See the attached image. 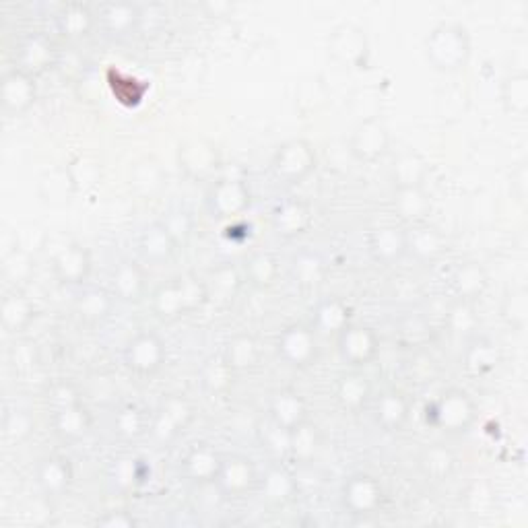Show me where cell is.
<instances>
[{
	"mask_svg": "<svg viewBox=\"0 0 528 528\" xmlns=\"http://www.w3.org/2000/svg\"><path fill=\"white\" fill-rule=\"evenodd\" d=\"M407 236V254H411L417 262H436L448 250V240L442 231L434 225L415 223L405 229Z\"/></svg>",
	"mask_w": 528,
	"mask_h": 528,
	"instance_id": "44dd1931",
	"label": "cell"
},
{
	"mask_svg": "<svg viewBox=\"0 0 528 528\" xmlns=\"http://www.w3.org/2000/svg\"><path fill=\"white\" fill-rule=\"evenodd\" d=\"M194 419V407L186 396L172 394L163 399L155 409L153 419L149 421V432L157 444L168 446L180 438L184 429Z\"/></svg>",
	"mask_w": 528,
	"mask_h": 528,
	"instance_id": "ba28073f",
	"label": "cell"
},
{
	"mask_svg": "<svg viewBox=\"0 0 528 528\" xmlns=\"http://www.w3.org/2000/svg\"><path fill=\"white\" fill-rule=\"evenodd\" d=\"M52 273L60 285L81 287L93 271L91 252L75 242L62 244L52 252Z\"/></svg>",
	"mask_w": 528,
	"mask_h": 528,
	"instance_id": "9a60e30c",
	"label": "cell"
},
{
	"mask_svg": "<svg viewBox=\"0 0 528 528\" xmlns=\"http://www.w3.org/2000/svg\"><path fill=\"white\" fill-rule=\"evenodd\" d=\"M176 250H178V242L163 221L151 223L149 227L143 229V234L139 238V254L145 262L165 264L174 258Z\"/></svg>",
	"mask_w": 528,
	"mask_h": 528,
	"instance_id": "f1b7e54d",
	"label": "cell"
},
{
	"mask_svg": "<svg viewBox=\"0 0 528 528\" xmlns=\"http://www.w3.org/2000/svg\"><path fill=\"white\" fill-rule=\"evenodd\" d=\"M425 423L448 436L467 434L477 421V405L469 392L450 388L425 407Z\"/></svg>",
	"mask_w": 528,
	"mask_h": 528,
	"instance_id": "3957f363",
	"label": "cell"
},
{
	"mask_svg": "<svg viewBox=\"0 0 528 528\" xmlns=\"http://www.w3.org/2000/svg\"><path fill=\"white\" fill-rule=\"evenodd\" d=\"M0 271H3V277L15 287L29 281L33 273H36V262H33L31 250L19 246L13 252L0 256Z\"/></svg>",
	"mask_w": 528,
	"mask_h": 528,
	"instance_id": "7dc6e473",
	"label": "cell"
},
{
	"mask_svg": "<svg viewBox=\"0 0 528 528\" xmlns=\"http://www.w3.org/2000/svg\"><path fill=\"white\" fill-rule=\"evenodd\" d=\"M91 413L79 401L52 411V427L60 440L64 442H81L91 432Z\"/></svg>",
	"mask_w": 528,
	"mask_h": 528,
	"instance_id": "4dcf8cb0",
	"label": "cell"
},
{
	"mask_svg": "<svg viewBox=\"0 0 528 528\" xmlns=\"http://www.w3.org/2000/svg\"><path fill=\"white\" fill-rule=\"evenodd\" d=\"M258 489L262 498L273 506H285L297 495V481L285 467H273L258 479Z\"/></svg>",
	"mask_w": 528,
	"mask_h": 528,
	"instance_id": "ab89813d",
	"label": "cell"
},
{
	"mask_svg": "<svg viewBox=\"0 0 528 528\" xmlns=\"http://www.w3.org/2000/svg\"><path fill=\"white\" fill-rule=\"evenodd\" d=\"M36 320V304L31 302V297L13 287L5 293L3 302H0V324L9 335H21Z\"/></svg>",
	"mask_w": 528,
	"mask_h": 528,
	"instance_id": "484cf974",
	"label": "cell"
},
{
	"mask_svg": "<svg viewBox=\"0 0 528 528\" xmlns=\"http://www.w3.org/2000/svg\"><path fill=\"white\" fill-rule=\"evenodd\" d=\"M368 252L374 262L382 264V267H392L407 256L405 229L390 223L374 227L368 236Z\"/></svg>",
	"mask_w": 528,
	"mask_h": 528,
	"instance_id": "ffe728a7",
	"label": "cell"
},
{
	"mask_svg": "<svg viewBox=\"0 0 528 528\" xmlns=\"http://www.w3.org/2000/svg\"><path fill=\"white\" fill-rule=\"evenodd\" d=\"M337 353L353 370H361L380 353V337L376 330L366 324H349L345 330L337 335Z\"/></svg>",
	"mask_w": 528,
	"mask_h": 528,
	"instance_id": "30bf717a",
	"label": "cell"
},
{
	"mask_svg": "<svg viewBox=\"0 0 528 528\" xmlns=\"http://www.w3.org/2000/svg\"><path fill=\"white\" fill-rule=\"evenodd\" d=\"M75 481V471L71 460L60 454H50L42 458L36 467V483L48 498H62L69 493Z\"/></svg>",
	"mask_w": 528,
	"mask_h": 528,
	"instance_id": "ac0fdd59",
	"label": "cell"
},
{
	"mask_svg": "<svg viewBox=\"0 0 528 528\" xmlns=\"http://www.w3.org/2000/svg\"><path fill=\"white\" fill-rule=\"evenodd\" d=\"M110 291L116 297V302L122 304L141 302L147 291V275L141 264L132 260H122L120 264H116L110 275Z\"/></svg>",
	"mask_w": 528,
	"mask_h": 528,
	"instance_id": "603a6c76",
	"label": "cell"
},
{
	"mask_svg": "<svg viewBox=\"0 0 528 528\" xmlns=\"http://www.w3.org/2000/svg\"><path fill=\"white\" fill-rule=\"evenodd\" d=\"M97 526L104 528H132L137 526V520L132 518L128 512H108L97 520Z\"/></svg>",
	"mask_w": 528,
	"mask_h": 528,
	"instance_id": "be15d7a7",
	"label": "cell"
},
{
	"mask_svg": "<svg viewBox=\"0 0 528 528\" xmlns=\"http://www.w3.org/2000/svg\"><path fill=\"white\" fill-rule=\"evenodd\" d=\"M33 429H36V419H33L27 411L23 409H15V411H9L5 415V421H3V434L9 442H15V444H21L25 440L31 438Z\"/></svg>",
	"mask_w": 528,
	"mask_h": 528,
	"instance_id": "6f0895ef",
	"label": "cell"
},
{
	"mask_svg": "<svg viewBox=\"0 0 528 528\" xmlns=\"http://www.w3.org/2000/svg\"><path fill=\"white\" fill-rule=\"evenodd\" d=\"M419 467L423 475L432 481H442L454 471V456L446 446H432L423 450L419 458Z\"/></svg>",
	"mask_w": 528,
	"mask_h": 528,
	"instance_id": "f5cc1de1",
	"label": "cell"
},
{
	"mask_svg": "<svg viewBox=\"0 0 528 528\" xmlns=\"http://www.w3.org/2000/svg\"><path fill=\"white\" fill-rule=\"evenodd\" d=\"M234 376H236L234 368L229 366L223 355L217 359L213 357L201 368V386L207 394L221 396L234 386Z\"/></svg>",
	"mask_w": 528,
	"mask_h": 528,
	"instance_id": "bcb514c9",
	"label": "cell"
},
{
	"mask_svg": "<svg viewBox=\"0 0 528 528\" xmlns=\"http://www.w3.org/2000/svg\"><path fill=\"white\" fill-rule=\"evenodd\" d=\"M112 427L118 438L130 442V440H139L147 432L149 421H147V415L139 407L126 405L118 409V413L114 415Z\"/></svg>",
	"mask_w": 528,
	"mask_h": 528,
	"instance_id": "681fc988",
	"label": "cell"
},
{
	"mask_svg": "<svg viewBox=\"0 0 528 528\" xmlns=\"http://www.w3.org/2000/svg\"><path fill=\"white\" fill-rule=\"evenodd\" d=\"M318 165L316 149L306 139H289L281 143L273 157H271V170L273 176L285 184H302L310 178Z\"/></svg>",
	"mask_w": 528,
	"mask_h": 528,
	"instance_id": "277c9868",
	"label": "cell"
},
{
	"mask_svg": "<svg viewBox=\"0 0 528 528\" xmlns=\"http://www.w3.org/2000/svg\"><path fill=\"white\" fill-rule=\"evenodd\" d=\"M411 415V403L401 390H384L374 401V421L386 434L401 432Z\"/></svg>",
	"mask_w": 528,
	"mask_h": 528,
	"instance_id": "cb8c5ba5",
	"label": "cell"
},
{
	"mask_svg": "<svg viewBox=\"0 0 528 528\" xmlns=\"http://www.w3.org/2000/svg\"><path fill=\"white\" fill-rule=\"evenodd\" d=\"M163 180H165L163 168L151 157L139 159L130 170V186L145 196L155 194L161 188Z\"/></svg>",
	"mask_w": 528,
	"mask_h": 528,
	"instance_id": "c3c4849f",
	"label": "cell"
},
{
	"mask_svg": "<svg viewBox=\"0 0 528 528\" xmlns=\"http://www.w3.org/2000/svg\"><path fill=\"white\" fill-rule=\"evenodd\" d=\"M38 102V83L36 77L27 75L21 69H11L0 81V104L11 116H21L29 112Z\"/></svg>",
	"mask_w": 528,
	"mask_h": 528,
	"instance_id": "2e32d148",
	"label": "cell"
},
{
	"mask_svg": "<svg viewBox=\"0 0 528 528\" xmlns=\"http://www.w3.org/2000/svg\"><path fill=\"white\" fill-rule=\"evenodd\" d=\"M163 223L168 225L170 234L176 238L178 244H180V240H186L188 238V234H190V221H188V217L184 213H176V215L165 219Z\"/></svg>",
	"mask_w": 528,
	"mask_h": 528,
	"instance_id": "e7e4bbea",
	"label": "cell"
},
{
	"mask_svg": "<svg viewBox=\"0 0 528 528\" xmlns=\"http://www.w3.org/2000/svg\"><path fill=\"white\" fill-rule=\"evenodd\" d=\"M269 417L271 423L291 432V429H295L297 425L308 419V405L304 401V396L291 388L279 390L271 399Z\"/></svg>",
	"mask_w": 528,
	"mask_h": 528,
	"instance_id": "d6a6232c",
	"label": "cell"
},
{
	"mask_svg": "<svg viewBox=\"0 0 528 528\" xmlns=\"http://www.w3.org/2000/svg\"><path fill=\"white\" fill-rule=\"evenodd\" d=\"M324 275H326L324 262L316 254L304 252L300 256H295V260H293V277L300 285L314 287V285L322 283Z\"/></svg>",
	"mask_w": 528,
	"mask_h": 528,
	"instance_id": "9f6ffc18",
	"label": "cell"
},
{
	"mask_svg": "<svg viewBox=\"0 0 528 528\" xmlns=\"http://www.w3.org/2000/svg\"><path fill=\"white\" fill-rule=\"evenodd\" d=\"M71 170H73L81 190L95 186L97 180L102 178V170H99V165L89 157H79L75 163H71Z\"/></svg>",
	"mask_w": 528,
	"mask_h": 528,
	"instance_id": "680465c9",
	"label": "cell"
},
{
	"mask_svg": "<svg viewBox=\"0 0 528 528\" xmlns=\"http://www.w3.org/2000/svg\"><path fill=\"white\" fill-rule=\"evenodd\" d=\"M423 50L436 71L454 75L469 66L473 42L465 25L456 21H442L427 33Z\"/></svg>",
	"mask_w": 528,
	"mask_h": 528,
	"instance_id": "6da1fadb",
	"label": "cell"
},
{
	"mask_svg": "<svg viewBox=\"0 0 528 528\" xmlns=\"http://www.w3.org/2000/svg\"><path fill=\"white\" fill-rule=\"evenodd\" d=\"M110 479H112V485L116 489L130 491V489L139 487L141 483H145V479H147L145 465L137 458H120L112 465Z\"/></svg>",
	"mask_w": 528,
	"mask_h": 528,
	"instance_id": "db71d44e",
	"label": "cell"
},
{
	"mask_svg": "<svg viewBox=\"0 0 528 528\" xmlns=\"http://www.w3.org/2000/svg\"><path fill=\"white\" fill-rule=\"evenodd\" d=\"M271 223L277 236L291 240L308 234L314 223V215L306 203L291 198V201H283L275 207Z\"/></svg>",
	"mask_w": 528,
	"mask_h": 528,
	"instance_id": "d4e9b609",
	"label": "cell"
},
{
	"mask_svg": "<svg viewBox=\"0 0 528 528\" xmlns=\"http://www.w3.org/2000/svg\"><path fill=\"white\" fill-rule=\"evenodd\" d=\"M502 106L508 114L524 118L528 114V73L514 71L502 83Z\"/></svg>",
	"mask_w": 528,
	"mask_h": 528,
	"instance_id": "ee69618b",
	"label": "cell"
},
{
	"mask_svg": "<svg viewBox=\"0 0 528 528\" xmlns=\"http://www.w3.org/2000/svg\"><path fill=\"white\" fill-rule=\"evenodd\" d=\"M205 304H209L205 281L194 275H182L163 283L151 295L153 314L163 322H176Z\"/></svg>",
	"mask_w": 528,
	"mask_h": 528,
	"instance_id": "7a4b0ae2",
	"label": "cell"
},
{
	"mask_svg": "<svg viewBox=\"0 0 528 528\" xmlns=\"http://www.w3.org/2000/svg\"><path fill=\"white\" fill-rule=\"evenodd\" d=\"M337 405L347 413H359L372 401V382L366 374L353 370L339 378L335 386Z\"/></svg>",
	"mask_w": 528,
	"mask_h": 528,
	"instance_id": "1f68e13d",
	"label": "cell"
},
{
	"mask_svg": "<svg viewBox=\"0 0 528 528\" xmlns=\"http://www.w3.org/2000/svg\"><path fill=\"white\" fill-rule=\"evenodd\" d=\"M141 17H143L141 9L130 3H110L99 11L102 27L114 38H124L130 36V33H135L137 27L141 25Z\"/></svg>",
	"mask_w": 528,
	"mask_h": 528,
	"instance_id": "8d00e7d4",
	"label": "cell"
},
{
	"mask_svg": "<svg viewBox=\"0 0 528 528\" xmlns=\"http://www.w3.org/2000/svg\"><path fill=\"white\" fill-rule=\"evenodd\" d=\"M114 304H116V297L112 295L110 289L91 287V289H85L77 297L75 314L85 324H102L104 320L110 318V314L114 310Z\"/></svg>",
	"mask_w": 528,
	"mask_h": 528,
	"instance_id": "74e56055",
	"label": "cell"
},
{
	"mask_svg": "<svg viewBox=\"0 0 528 528\" xmlns=\"http://www.w3.org/2000/svg\"><path fill=\"white\" fill-rule=\"evenodd\" d=\"M328 97H330V91H328L326 83L318 77H310V79H304L300 85H297L295 106L304 116H308L312 112L322 110L328 102Z\"/></svg>",
	"mask_w": 528,
	"mask_h": 528,
	"instance_id": "f907efd6",
	"label": "cell"
},
{
	"mask_svg": "<svg viewBox=\"0 0 528 528\" xmlns=\"http://www.w3.org/2000/svg\"><path fill=\"white\" fill-rule=\"evenodd\" d=\"M79 192L81 188L71 165H54L38 180V196L42 198L44 205L52 209L69 207Z\"/></svg>",
	"mask_w": 528,
	"mask_h": 528,
	"instance_id": "e0dca14e",
	"label": "cell"
},
{
	"mask_svg": "<svg viewBox=\"0 0 528 528\" xmlns=\"http://www.w3.org/2000/svg\"><path fill=\"white\" fill-rule=\"evenodd\" d=\"M262 444L275 456H289V432L275 423H271L267 434L262 436Z\"/></svg>",
	"mask_w": 528,
	"mask_h": 528,
	"instance_id": "91938a15",
	"label": "cell"
},
{
	"mask_svg": "<svg viewBox=\"0 0 528 528\" xmlns=\"http://www.w3.org/2000/svg\"><path fill=\"white\" fill-rule=\"evenodd\" d=\"M277 355L285 366L293 370H304L312 366L318 355L316 330L304 324L287 326L277 339Z\"/></svg>",
	"mask_w": 528,
	"mask_h": 528,
	"instance_id": "7c38bea8",
	"label": "cell"
},
{
	"mask_svg": "<svg viewBox=\"0 0 528 528\" xmlns=\"http://www.w3.org/2000/svg\"><path fill=\"white\" fill-rule=\"evenodd\" d=\"M207 289V302L215 306H231L240 295L244 277L234 264H219L203 277Z\"/></svg>",
	"mask_w": 528,
	"mask_h": 528,
	"instance_id": "83f0119b",
	"label": "cell"
},
{
	"mask_svg": "<svg viewBox=\"0 0 528 528\" xmlns=\"http://www.w3.org/2000/svg\"><path fill=\"white\" fill-rule=\"evenodd\" d=\"M487 285H489L487 271L483 269V264L473 260L458 264L450 277V291L456 302L475 304L487 291Z\"/></svg>",
	"mask_w": 528,
	"mask_h": 528,
	"instance_id": "4316f807",
	"label": "cell"
},
{
	"mask_svg": "<svg viewBox=\"0 0 528 528\" xmlns=\"http://www.w3.org/2000/svg\"><path fill=\"white\" fill-rule=\"evenodd\" d=\"M322 446L318 427L308 419L289 432V456L297 462H312Z\"/></svg>",
	"mask_w": 528,
	"mask_h": 528,
	"instance_id": "b9f144b4",
	"label": "cell"
},
{
	"mask_svg": "<svg viewBox=\"0 0 528 528\" xmlns=\"http://www.w3.org/2000/svg\"><path fill=\"white\" fill-rule=\"evenodd\" d=\"M56 29L62 38L66 40H83L91 36L95 27V15L93 11L83 3H66L58 9L56 17Z\"/></svg>",
	"mask_w": 528,
	"mask_h": 528,
	"instance_id": "836d02e7",
	"label": "cell"
},
{
	"mask_svg": "<svg viewBox=\"0 0 528 528\" xmlns=\"http://www.w3.org/2000/svg\"><path fill=\"white\" fill-rule=\"evenodd\" d=\"M351 324V306L343 302L341 297H326L314 310V326L316 333L322 335H339Z\"/></svg>",
	"mask_w": 528,
	"mask_h": 528,
	"instance_id": "f35d334b",
	"label": "cell"
},
{
	"mask_svg": "<svg viewBox=\"0 0 528 528\" xmlns=\"http://www.w3.org/2000/svg\"><path fill=\"white\" fill-rule=\"evenodd\" d=\"M326 50H328V56L333 58L337 64L345 66V69H355V71L366 69V66L370 64V56H372L368 33L355 23H341L330 31Z\"/></svg>",
	"mask_w": 528,
	"mask_h": 528,
	"instance_id": "5b68a950",
	"label": "cell"
},
{
	"mask_svg": "<svg viewBox=\"0 0 528 528\" xmlns=\"http://www.w3.org/2000/svg\"><path fill=\"white\" fill-rule=\"evenodd\" d=\"M510 190H512V196L516 198L518 205H526V198H528V165L524 161L518 163L516 168L512 170Z\"/></svg>",
	"mask_w": 528,
	"mask_h": 528,
	"instance_id": "94428289",
	"label": "cell"
},
{
	"mask_svg": "<svg viewBox=\"0 0 528 528\" xmlns=\"http://www.w3.org/2000/svg\"><path fill=\"white\" fill-rule=\"evenodd\" d=\"M79 401H81V399H79V394H77L75 386L66 384V382L52 386L50 396H48V403H50L52 411H54V409H60V407H66V405L79 403Z\"/></svg>",
	"mask_w": 528,
	"mask_h": 528,
	"instance_id": "6125c7cd",
	"label": "cell"
},
{
	"mask_svg": "<svg viewBox=\"0 0 528 528\" xmlns=\"http://www.w3.org/2000/svg\"><path fill=\"white\" fill-rule=\"evenodd\" d=\"M429 163L417 151H403L394 157L390 165V180L394 188H417L425 186L429 176Z\"/></svg>",
	"mask_w": 528,
	"mask_h": 528,
	"instance_id": "e575fe53",
	"label": "cell"
},
{
	"mask_svg": "<svg viewBox=\"0 0 528 528\" xmlns=\"http://www.w3.org/2000/svg\"><path fill=\"white\" fill-rule=\"evenodd\" d=\"M502 363V351L489 339H475L467 345L465 353H462V368L469 376L485 378L498 370Z\"/></svg>",
	"mask_w": 528,
	"mask_h": 528,
	"instance_id": "d590c367",
	"label": "cell"
},
{
	"mask_svg": "<svg viewBox=\"0 0 528 528\" xmlns=\"http://www.w3.org/2000/svg\"><path fill=\"white\" fill-rule=\"evenodd\" d=\"M221 462L223 456L211 444H194L182 460V473L198 487L215 485Z\"/></svg>",
	"mask_w": 528,
	"mask_h": 528,
	"instance_id": "7402d4cb",
	"label": "cell"
},
{
	"mask_svg": "<svg viewBox=\"0 0 528 528\" xmlns=\"http://www.w3.org/2000/svg\"><path fill=\"white\" fill-rule=\"evenodd\" d=\"M434 203L432 196L425 192L423 186L417 188H394L392 196V211L396 213L403 223L415 225L425 223L427 217L432 215Z\"/></svg>",
	"mask_w": 528,
	"mask_h": 528,
	"instance_id": "f546056e",
	"label": "cell"
},
{
	"mask_svg": "<svg viewBox=\"0 0 528 528\" xmlns=\"http://www.w3.org/2000/svg\"><path fill=\"white\" fill-rule=\"evenodd\" d=\"M396 339H399L405 349H423L434 341V328L427 318L411 314L399 322Z\"/></svg>",
	"mask_w": 528,
	"mask_h": 528,
	"instance_id": "f6af8a7d",
	"label": "cell"
},
{
	"mask_svg": "<svg viewBox=\"0 0 528 528\" xmlns=\"http://www.w3.org/2000/svg\"><path fill=\"white\" fill-rule=\"evenodd\" d=\"M349 155L359 163H376L390 149V132L380 118L361 120L349 137Z\"/></svg>",
	"mask_w": 528,
	"mask_h": 528,
	"instance_id": "8fae6325",
	"label": "cell"
},
{
	"mask_svg": "<svg viewBox=\"0 0 528 528\" xmlns=\"http://www.w3.org/2000/svg\"><path fill=\"white\" fill-rule=\"evenodd\" d=\"M446 326L454 337H471L479 328V316L475 304L454 302V306L446 316Z\"/></svg>",
	"mask_w": 528,
	"mask_h": 528,
	"instance_id": "11a10c76",
	"label": "cell"
},
{
	"mask_svg": "<svg viewBox=\"0 0 528 528\" xmlns=\"http://www.w3.org/2000/svg\"><path fill=\"white\" fill-rule=\"evenodd\" d=\"M17 69L36 77L44 75L56 64V48L44 33H29L17 48Z\"/></svg>",
	"mask_w": 528,
	"mask_h": 528,
	"instance_id": "d6986e66",
	"label": "cell"
},
{
	"mask_svg": "<svg viewBox=\"0 0 528 528\" xmlns=\"http://www.w3.org/2000/svg\"><path fill=\"white\" fill-rule=\"evenodd\" d=\"M279 275H281V262L277 256H273L269 252L254 254L248 260L246 271H244L246 281L256 289L273 287L279 281Z\"/></svg>",
	"mask_w": 528,
	"mask_h": 528,
	"instance_id": "7bdbcfd3",
	"label": "cell"
},
{
	"mask_svg": "<svg viewBox=\"0 0 528 528\" xmlns=\"http://www.w3.org/2000/svg\"><path fill=\"white\" fill-rule=\"evenodd\" d=\"M124 366L139 378H151L161 372L168 361V347L165 341L151 333V330H141L135 337H130L124 345Z\"/></svg>",
	"mask_w": 528,
	"mask_h": 528,
	"instance_id": "8992f818",
	"label": "cell"
},
{
	"mask_svg": "<svg viewBox=\"0 0 528 528\" xmlns=\"http://www.w3.org/2000/svg\"><path fill=\"white\" fill-rule=\"evenodd\" d=\"M217 491L227 500H240L258 487V471L248 456L234 454L221 462L219 475L215 479Z\"/></svg>",
	"mask_w": 528,
	"mask_h": 528,
	"instance_id": "5bb4252c",
	"label": "cell"
},
{
	"mask_svg": "<svg viewBox=\"0 0 528 528\" xmlns=\"http://www.w3.org/2000/svg\"><path fill=\"white\" fill-rule=\"evenodd\" d=\"M205 203L213 219L234 221L250 209L252 192L242 178H221L211 184Z\"/></svg>",
	"mask_w": 528,
	"mask_h": 528,
	"instance_id": "52a82bcc",
	"label": "cell"
},
{
	"mask_svg": "<svg viewBox=\"0 0 528 528\" xmlns=\"http://www.w3.org/2000/svg\"><path fill=\"white\" fill-rule=\"evenodd\" d=\"M203 11L209 17H227L229 13H234V3H227V0H209L203 5Z\"/></svg>",
	"mask_w": 528,
	"mask_h": 528,
	"instance_id": "03108f58",
	"label": "cell"
},
{
	"mask_svg": "<svg viewBox=\"0 0 528 528\" xmlns=\"http://www.w3.org/2000/svg\"><path fill=\"white\" fill-rule=\"evenodd\" d=\"M500 318L514 330H524L528 326V289H510L500 304Z\"/></svg>",
	"mask_w": 528,
	"mask_h": 528,
	"instance_id": "816d5d0a",
	"label": "cell"
},
{
	"mask_svg": "<svg viewBox=\"0 0 528 528\" xmlns=\"http://www.w3.org/2000/svg\"><path fill=\"white\" fill-rule=\"evenodd\" d=\"M178 165L186 178L207 182L221 170V151L207 137H192L178 147Z\"/></svg>",
	"mask_w": 528,
	"mask_h": 528,
	"instance_id": "9c48e42d",
	"label": "cell"
},
{
	"mask_svg": "<svg viewBox=\"0 0 528 528\" xmlns=\"http://www.w3.org/2000/svg\"><path fill=\"white\" fill-rule=\"evenodd\" d=\"M223 357L229 366L234 368L236 374L250 372L258 366V361H260V345L252 335L238 333L227 341Z\"/></svg>",
	"mask_w": 528,
	"mask_h": 528,
	"instance_id": "60d3db41",
	"label": "cell"
},
{
	"mask_svg": "<svg viewBox=\"0 0 528 528\" xmlns=\"http://www.w3.org/2000/svg\"><path fill=\"white\" fill-rule=\"evenodd\" d=\"M341 502L353 516H370L382 508L384 489L374 475L355 473L343 483Z\"/></svg>",
	"mask_w": 528,
	"mask_h": 528,
	"instance_id": "4fadbf2b",
	"label": "cell"
}]
</instances>
